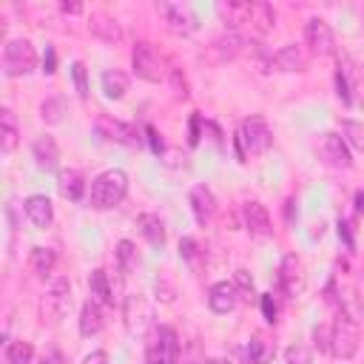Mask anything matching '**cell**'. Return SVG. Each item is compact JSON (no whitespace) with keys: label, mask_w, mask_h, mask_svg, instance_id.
<instances>
[{"label":"cell","mask_w":364,"mask_h":364,"mask_svg":"<svg viewBox=\"0 0 364 364\" xmlns=\"http://www.w3.org/2000/svg\"><path fill=\"white\" fill-rule=\"evenodd\" d=\"M222 23L230 26V31L236 28H250L253 34H267L276 23V11L270 3H259V0H242V3H219L216 6Z\"/></svg>","instance_id":"cell-1"},{"label":"cell","mask_w":364,"mask_h":364,"mask_svg":"<svg viewBox=\"0 0 364 364\" xmlns=\"http://www.w3.org/2000/svg\"><path fill=\"white\" fill-rule=\"evenodd\" d=\"M125 193H128V173L119 168H111V171H102L100 176H94L88 202L97 210H108V208L119 205L125 199Z\"/></svg>","instance_id":"cell-2"},{"label":"cell","mask_w":364,"mask_h":364,"mask_svg":"<svg viewBox=\"0 0 364 364\" xmlns=\"http://www.w3.org/2000/svg\"><path fill=\"white\" fill-rule=\"evenodd\" d=\"M236 145H239V154H250V156H259L264 151H270L273 145V134L267 128V122L262 117H247L242 119L239 125V136H236Z\"/></svg>","instance_id":"cell-3"},{"label":"cell","mask_w":364,"mask_h":364,"mask_svg":"<svg viewBox=\"0 0 364 364\" xmlns=\"http://www.w3.org/2000/svg\"><path fill=\"white\" fill-rule=\"evenodd\" d=\"M131 65H134V74H136L139 80H148V82H162L165 74H168L165 57H162L151 43H136V46H134Z\"/></svg>","instance_id":"cell-4"},{"label":"cell","mask_w":364,"mask_h":364,"mask_svg":"<svg viewBox=\"0 0 364 364\" xmlns=\"http://www.w3.org/2000/svg\"><path fill=\"white\" fill-rule=\"evenodd\" d=\"M37 65V51L28 40H9L3 48V74L6 77H23L34 71Z\"/></svg>","instance_id":"cell-5"},{"label":"cell","mask_w":364,"mask_h":364,"mask_svg":"<svg viewBox=\"0 0 364 364\" xmlns=\"http://www.w3.org/2000/svg\"><path fill=\"white\" fill-rule=\"evenodd\" d=\"M68 307H71V284H68V279H54L51 287L46 290L43 301H40V316H43V321L60 324V321L65 318Z\"/></svg>","instance_id":"cell-6"},{"label":"cell","mask_w":364,"mask_h":364,"mask_svg":"<svg viewBox=\"0 0 364 364\" xmlns=\"http://www.w3.org/2000/svg\"><path fill=\"white\" fill-rule=\"evenodd\" d=\"M355 350H358V327H355V321L350 316L341 313L333 321V330H330V353L336 358L347 361V358L355 355Z\"/></svg>","instance_id":"cell-7"},{"label":"cell","mask_w":364,"mask_h":364,"mask_svg":"<svg viewBox=\"0 0 364 364\" xmlns=\"http://www.w3.org/2000/svg\"><path fill=\"white\" fill-rule=\"evenodd\" d=\"M122 318H125V327L131 336H145V330L151 327V318H154V307H151L148 296L131 293L122 304Z\"/></svg>","instance_id":"cell-8"},{"label":"cell","mask_w":364,"mask_h":364,"mask_svg":"<svg viewBox=\"0 0 364 364\" xmlns=\"http://www.w3.org/2000/svg\"><path fill=\"white\" fill-rule=\"evenodd\" d=\"M145 364H179V336L173 327H159L148 344Z\"/></svg>","instance_id":"cell-9"},{"label":"cell","mask_w":364,"mask_h":364,"mask_svg":"<svg viewBox=\"0 0 364 364\" xmlns=\"http://www.w3.org/2000/svg\"><path fill=\"white\" fill-rule=\"evenodd\" d=\"M156 9H159V14H162V20H165V26H168L171 34L188 37V34H193L196 26H199L196 17H193V11H191L188 6H182V3H159Z\"/></svg>","instance_id":"cell-10"},{"label":"cell","mask_w":364,"mask_h":364,"mask_svg":"<svg viewBox=\"0 0 364 364\" xmlns=\"http://www.w3.org/2000/svg\"><path fill=\"white\" fill-rule=\"evenodd\" d=\"M304 40H307L310 51L318 54V57H330V54L336 51V34H333V28H330L324 20H318V17H310V20H307V26H304Z\"/></svg>","instance_id":"cell-11"},{"label":"cell","mask_w":364,"mask_h":364,"mask_svg":"<svg viewBox=\"0 0 364 364\" xmlns=\"http://www.w3.org/2000/svg\"><path fill=\"white\" fill-rule=\"evenodd\" d=\"M318 156H321L330 168H338V171H347V168L353 165L350 148H347V142H344L338 134H321V139H318Z\"/></svg>","instance_id":"cell-12"},{"label":"cell","mask_w":364,"mask_h":364,"mask_svg":"<svg viewBox=\"0 0 364 364\" xmlns=\"http://www.w3.org/2000/svg\"><path fill=\"white\" fill-rule=\"evenodd\" d=\"M279 287L284 296H299L304 290V264L296 253H287L279 264Z\"/></svg>","instance_id":"cell-13"},{"label":"cell","mask_w":364,"mask_h":364,"mask_svg":"<svg viewBox=\"0 0 364 364\" xmlns=\"http://www.w3.org/2000/svg\"><path fill=\"white\" fill-rule=\"evenodd\" d=\"M188 202H191V210H193L196 222H199L202 228L210 225V219H213V213H216V196H213V191H210L208 185H196V188H191Z\"/></svg>","instance_id":"cell-14"},{"label":"cell","mask_w":364,"mask_h":364,"mask_svg":"<svg viewBox=\"0 0 364 364\" xmlns=\"http://www.w3.org/2000/svg\"><path fill=\"white\" fill-rule=\"evenodd\" d=\"M23 210H26V216H28V222H31L34 228H48L51 219H54V205H51V199H48L46 193L28 196V199L23 202Z\"/></svg>","instance_id":"cell-15"},{"label":"cell","mask_w":364,"mask_h":364,"mask_svg":"<svg viewBox=\"0 0 364 364\" xmlns=\"http://www.w3.org/2000/svg\"><path fill=\"white\" fill-rule=\"evenodd\" d=\"M88 31H91V37H97V40H102V43H111V46H117V43L122 40L119 23H117L114 17H108V14H102V11H94V14H91Z\"/></svg>","instance_id":"cell-16"},{"label":"cell","mask_w":364,"mask_h":364,"mask_svg":"<svg viewBox=\"0 0 364 364\" xmlns=\"http://www.w3.org/2000/svg\"><path fill=\"white\" fill-rule=\"evenodd\" d=\"M31 156H34V162H37L40 171H54L57 162H60V148H57L54 136H48V134L37 136L31 142Z\"/></svg>","instance_id":"cell-17"},{"label":"cell","mask_w":364,"mask_h":364,"mask_svg":"<svg viewBox=\"0 0 364 364\" xmlns=\"http://www.w3.org/2000/svg\"><path fill=\"white\" fill-rule=\"evenodd\" d=\"M245 228L253 233V236H259V239H264V236H270V213H267V208L262 205V202H245Z\"/></svg>","instance_id":"cell-18"},{"label":"cell","mask_w":364,"mask_h":364,"mask_svg":"<svg viewBox=\"0 0 364 364\" xmlns=\"http://www.w3.org/2000/svg\"><path fill=\"white\" fill-rule=\"evenodd\" d=\"M236 301H239L236 284H230V282H216V284L208 290V304H210V310L219 313V316L230 313V310L236 307Z\"/></svg>","instance_id":"cell-19"},{"label":"cell","mask_w":364,"mask_h":364,"mask_svg":"<svg viewBox=\"0 0 364 364\" xmlns=\"http://www.w3.org/2000/svg\"><path fill=\"white\" fill-rule=\"evenodd\" d=\"M270 65H276L279 71H304L307 57H304V51H301L296 43H287V46H282V48L270 57Z\"/></svg>","instance_id":"cell-20"},{"label":"cell","mask_w":364,"mask_h":364,"mask_svg":"<svg viewBox=\"0 0 364 364\" xmlns=\"http://www.w3.org/2000/svg\"><path fill=\"white\" fill-rule=\"evenodd\" d=\"M136 228H139V233H142V239L151 245V247H162L165 245V225H162V219L156 216V213H139L136 216Z\"/></svg>","instance_id":"cell-21"},{"label":"cell","mask_w":364,"mask_h":364,"mask_svg":"<svg viewBox=\"0 0 364 364\" xmlns=\"http://www.w3.org/2000/svg\"><path fill=\"white\" fill-rule=\"evenodd\" d=\"M102 324H105V318H102V304L94 301V299H88V301L82 304V310H80V333H82V336H97V333L102 330Z\"/></svg>","instance_id":"cell-22"},{"label":"cell","mask_w":364,"mask_h":364,"mask_svg":"<svg viewBox=\"0 0 364 364\" xmlns=\"http://www.w3.org/2000/svg\"><path fill=\"white\" fill-rule=\"evenodd\" d=\"M57 188H60V193H63L65 199L80 202L82 193H85V179H82L80 171L68 168V171H60V176H57Z\"/></svg>","instance_id":"cell-23"},{"label":"cell","mask_w":364,"mask_h":364,"mask_svg":"<svg viewBox=\"0 0 364 364\" xmlns=\"http://www.w3.org/2000/svg\"><path fill=\"white\" fill-rule=\"evenodd\" d=\"M100 82H102V91H105L108 100H122L125 91H128V74L119 71V68L102 71V80H100Z\"/></svg>","instance_id":"cell-24"},{"label":"cell","mask_w":364,"mask_h":364,"mask_svg":"<svg viewBox=\"0 0 364 364\" xmlns=\"http://www.w3.org/2000/svg\"><path fill=\"white\" fill-rule=\"evenodd\" d=\"M88 290H91V299L100 301V304H114V293H111V284H108V273L105 270H91L88 276Z\"/></svg>","instance_id":"cell-25"},{"label":"cell","mask_w":364,"mask_h":364,"mask_svg":"<svg viewBox=\"0 0 364 364\" xmlns=\"http://www.w3.org/2000/svg\"><path fill=\"white\" fill-rule=\"evenodd\" d=\"M65 114H68L65 97H48V100L40 102V117H43V122H48V125H60V122L65 119Z\"/></svg>","instance_id":"cell-26"},{"label":"cell","mask_w":364,"mask_h":364,"mask_svg":"<svg viewBox=\"0 0 364 364\" xmlns=\"http://www.w3.org/2000/svg\"><path fill=\"white\" fill-rule=\"evenodd\" d=\"M0 136H3V151L11 154V151L17 148V136H20V131H17V119H14V114H11L9 108L0 111Z\"/></svg>","instance_id":"cell-27"},{"label":"cell","mask_w":364,"mask_h":364,"mask_svg":"<svg viewBox=\"0 0 364 364\" xmlns=\"http://www.w3.org/2000/svg\"><path fill=\"white\" fill-rule=\"evenodd\" d=\"M247 355H250V364H270L276 355V347L264 336H253L247 344Z\"/></svg>","instance_id":"cell-28"},{"label":"cell","mask_w":364,"mask_h":364,"mask_svg":"<svg viewBox=\"0 0 364 364\" xmlns=\"http://www.w3.org/2000/svg\"><path fill=\"white\" fill-rule=\"evenodd\" d=\"M28 262H31V267H34L40 276H48V273L54 270V264H57V256H54V250H51V247L37 245V247H31Z\"/></svg>","instance_id":"cell-29"},{"label":"cell","mask_w":364,"mask_h":364,"mask_svg":"<svg viewBox=\"0 0 364 364\" xmlns=\"http://www.w3.org/2000/svg\"><path fill=\"white\" fill-rule=\"evenodd\" d=\"M213 48L222 54V60H233V57H236V54L245 48V40H242L236 31H228L225 37H219V40L213 43Z\"/></svg>","instance_id":"cell-30"},{"label":"cell","mask_w":364,"mask_h":364,"mask_svg":"<svg viewBox=\"0 0 364 364\" xmlns=\"http://www.w3.org/2000/svg\"><path fill=\"white\" fill-rule=\"evenodd\" d=\"M31 358H34V350H31L28 341H11L6 347V361L9 364H31Z\"/></svg>","instance_id":"cell-31"},{"label":"cell","mask_w":364,"mask_h":364,"mask_svg":"<svg viewBox=\"0 0 364 364\" xmlns=\"http://www.w3.org/2000/svg\"><path fill=\"white\" fill-rule=\"evenodd\" d=\"M117 264H119V273H131L134 270V264H136V247H134V242L122 239L117 245Z\"/></svg>","instance_id":"cell-32"},{"label":"cell","mask_w":364,"mask_h":364,"mask_svg":"<svg viewBox=\"0 0 364 364\" xmlns=\"http://www.w3.org/2000/svg\"><path fill=\"white\" fill-rule=\"evenodd\" d=\"M341 131H344V139H347L353 148H358V151L364 154V122L344 119V122H341Z\"/></svg>","instance_id":"cell-33"},{"label":"cell","mask_w":364,"mask_h":364,"mask_svg":"<svg viewBox=\"0 0 364 364\" xmlns=\"http://www.w3.org/2000/svg\"><path fill=\"white\" fill-rule=\"evenodd\" d=\"M108 128H111V136L117 139V142H125V145H139V134L131 128V125H125V122H105Z\"/></svg>","instance_id":"cell-34"},{"label":"cell","mask_w":364,"mask_h":364,"mask_svg":"<svg viewBox=\"0 0 364 364\" xmlns=\"http://www.w3.org/2000/svg\"><path fill=\"white\" fill-rule=\"evenodd\" d=\"M284 364H313V358L301 344H293L284 350Z\"/></svg>","instance_id":"cell-35"},{"label":"cell","mask_w":364,"mask_h":364,"mask_svg":"<svg viewBox=\"0 0 364 364\" xmlns=\"http://www.w3.org/2000/svg\"><path fill=\"white\" fill-rule=\"evenodd\" d=\"M71 77H74V85H77V94L85 100L88 97V82H85V65L82 63H71Z\"/></svg>","instance_id":"cell-36"},{"label":"cell","mask_w":364,"mask_h":364,"mask_svg":"<svg viewBox=\"0 0 364 364\" xmlns=\"http://www.w3.org/2000/svg\"><path fill=\"white\" fill-rule=\"evenodd\" d=\"M262 313H264V318H267L270 324L276 321V316H279V304H276L273 293H262Z\"/></svg>","instance_id":"cell-37"},{"label":"cell","mask_w":364,"mask_h":364,"mask_svg":"<svg viewBox=\"0 0 364 364\" xmlns=\"http://www.w3.org/2000/svg\"><path fill=\"white\" fill-rule=\"evenodd\" d=\"M199 136H202V117L199 114H191V122H188V145H199Z\"/></svg>","instance_id":"cell-38"},{"label":"cell","mask_w":364,"mask_h":364,"mask_svg":"<svg viewBox=\"0 0 364 364\" xmlns=\"http://www.w3.org/2000/svg\"><path fill=\"white\" fill-rule=\"evenodd\" d=\"M179 256H182L185 262H193V256H196V242H193L191 236H185V239L179 242Z\"/></svg>","instance_id":"cell-39"},{"label":"cell","mask_w":364,"mask_h":364,"mask_svg":"<svg viewBox=\"0 0 364 364\" xmlns=\"http://www.w3.org/2000/svg\"><path fill=\"white\" fill-rule=\"evenodd\" d=\"M236 287L245 290V293H253V279L247 270H236Z\"/></svg>","instance_id":"cell-40"},{"label":"cell","mask_w":364,"mask_h":364,"mask_svg":"<svg viewBox=\"0 0 364 364\" xmlns=\"http://www.w3.org/2000/svg\"><path fill=\"white\" fill-rule=\"evenodd\" d=\"M54 65H57L54 48H51V46H46V54H43V71H46V74H54V71H57Z\"/></svg>","instance_id":"cell-41"},{"label":"cell","mask_w":364,"mask_h":364,"mask_svg":"<svg viewBox=\"0 0 364 364\" xmlns=\"http://www.w3.org/2000/svg\"><path fill=\"white\" fill-rule=\"evenodd\" d=\"M336 88H338L336 94H338L344 102H353V100H350V91H347V77H344V71H338V74H336Z\"/></svg>","instance_id":"cell-42"},{"label":"cell","mask_w":364,"mask_h":364,"mask_svg":"<svg viewBox=\"0 0 364 364\" xmlns=\"http://www.w3.org/2000/svg\"><path fill=\"white\" fill-rule=\"evenodd\" d=\"M82 364H111V358H108V353L94 350V353H88V355H85V361H82Z\"/></svg>","instance_id":"cell-43"},{"label":"cell","mask_w":364,"mask_h":364,"mask_svg":"<svg viewBox=\"0 0 364 364\" xmlns=\"http://www.w3.org/2000/svg\"><path fill=\"white\" fill-rule=\"evenodd\" d=\"M145 134H148V142H151V148H154V154H162V139H159V134H156V128H145Z\"/></svg>","instance_id":"cell-44"},{"label":"cell","mask_w":364,"mask_h":364,"mask_svg":"<svg viewBox=\"0 0 364 364\" xmlns=\"http://www.w3.org/2000/svg\"><path fill=\"white\" fill-rule=\"evenodd\" d=\"M338 236H344L347 247H353V233H350V225L347 222H338Z\"/></svg>","instance_id":"cell-45"},{"label":"cell","mask_w":364,"mask_h":364,"mask_svg":"<svg viewBox=\"0 0 364 364\" xmlns=\"http://www.w3.org/2000/svg\"><path fill=\"white\" fill-rule=\"evenodd\" d=\"M353 205H355V210H358V213H364V191H355Z\"/></svg>","instance_id":"cell-46"},{"label":"cell","mask_w":364,"mask_h":364,"mask_svg":"<svg viewBox=\"0 0 364 364\" xmlns=\"http://www.w3.org/2000/svg\"><path fill=\"white\" fill-rule=\"evenodd\" d=\"M80 9H82L80 3H63V11H71V14H77Z\"/></svg>","instance_id":"cell-47"},{"label":"cell","mask_w":364,"mask_h":364,"mask_svg":"<svg viewBox=\"0 0 364 364\" xmlns=\"http://www.w3.org/2000/svg\"><path fill=\"white\" fill-rule=\"evenodd\" d=\"M208 364H228V361H222V358H210Z\"/></svg>","instance_id":"cell-48"},{"label":"cell","mask_w":364,"mask_h":364,"mask_svg":"<svg viewBox=\"0 0 364 364\" xmlns=\"http://www.w3.org/2000/svg\"><path fill=\"white\" fill-rule=\"evenodd\" d=\"M51 364H63V361H60V355H54V358H51Z\"/></svg>","instance_id":"cell-49"},{"label":"cell","mask_w":364,"mask_h":364,"mask_svg":"<svg viewBox=\"0 0 364 364\" xmlns=\"http://www.w3.org/2000/svg\"><path fill=\"white\" fill-rule=\"evenodd\" d=\"M43 364H51V361H43Z\"/></svg>","instance_id":"cell-50"}]
</instances>
